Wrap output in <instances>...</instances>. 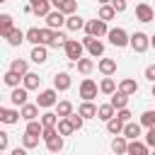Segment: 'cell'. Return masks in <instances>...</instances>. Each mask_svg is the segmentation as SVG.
<instances>
[{
    "label": "cell",
    "mask_w": 155,
    "mask_h": 155,
    "mask_svg": "<svg viewBox=\"0 0 155 155\" xmlns=\"http://www.w3.org/2000/svg\"><path fill=\"white\" fill-rule=\"evenodd\" d=\"M150 46H153V48H155V34H153V36H150Z\"/></svg>",
    "instance_id": "f5cc1de1"
},
{
    "label": "cell",
    "mask_w": 155,
    "mask_h": 155,
    "mask_svg": "<svg viewBox=\"0 0 155 155\" xmlns=\"http://www.w3.org/2000/svg\"><path fill=\"white\" fill-rule=\"evenodd\" d=\"M19 116H22V114H19L17 109H5V107L0 109V121H2V124H17Z\"/></svg>",
    "instance_id": "2e32d148"
},
{
    "label": "cell",
    "mask_w": 155,
    "mask_h": 155,
    "mask_svg": "<svg viewBox=\"0 0 155 155\" xmlns=\"http://www.w3.org/2000/svg\"><path fill=\"white\" fill-rule=\"evenodd\" d=\"M82 46L90 51V56H92V58H97V56H102V53H104V44H102L99 39H94V36H85V39H82Z\"/></svg>",
    "instance_id": "52a82bcc"
},
{
    "label": "cell",
    "mask_w": 155,
    "mask_h": 155,
    "mask_svg": "<svg viewBox=\"0 0 155 155\" xmlns=\"http://www.w3.org/2000/svg\"><path fill=\"white\" fill-rule=\"evenodd\" d=\"M85 31H87V36H94V39H99V36H107L109 34V29H107V22L104 19H90L87 24H85Z\"/></svg>",
    "instance_id": "6da1fadb"
},
{
    "label": "cell",
    "mask_w": 155,
    "mask_h": 155,
    "mask_svg": "<svg viewBox=\"0 0 155 155\" xmlns=\"http://www.w3.org/2000/svg\"><path fill=\"white\" fill-rule=\"evenodd\" d=\"M97 109H99V107H94L92 102H82L80 109H78V114H80L82 119H97Z\"/></svg>",
    "instance_id": "9a60e30c"
},
{
    "label": "cell",
    "mask_w": 155,
    "mask_h": 155,
    "mask_svg": "<svg viewBox=\"0 0 155 155\" xmlns=\"http://www.w3.org/2000/svg\"><path fill=\"white\" fill-rule=\"evenodd\" d=\"M63 2H65V0H51V5H53L56 10H61V5H63Z\"/></svg>",
    "instance_id": "f907efd6"
},
{
    "label": "cell",
    "mask_w": 155,
    "mask_h": 155,
    "mask_svg": "<svg viewBox=\"0 0 155 155\" xmlns=\"http://www.w3.org/2000/svg\"><path fill=\"white\" fill-rule=\"evenodd\" d=\"M109 44L111 46H116V48H124V46H128L131 44V36L126 34V29H121V27H116V29H109Z\"/></svg>",
    "instance_id": "7a4b0ae2"
},
{
    "label": "cell",
    "mask_w": 155,
    "mask_h": 155,
    "mask_svg": "<svg viewBox=\"0 0 155 155\" xmlns=\"http://www.w3.org/2000/svg\"><path fill=\"white\" fill-rule=\"evenodd\" d=\"M109 104H111L116 111H121V109H126V104H128V94H124V92H114L111 99H109Z\"/></svg>",
    "instance_id": "4fadbf2b"
},
{
    "label": "cell",
    "mask_w": 155,
    "mask_h": 155,
    "mask_svg": "<svg viewBox=\"0 0 155 155\" xmlns=\"http://www.w3.org/2000/svg\"><path fill=\"white\" fill-rule=\"evenodd\" d=\"M7 140H10V138H7V133H5V131H0V153H5V150H7Z\"/></svg>",
    "instance_id": "f6af8a7d"
},
{
    "label": "cell",
    "mask_w": 155,
    "mask_h": 155,
    "mask_svg": "<svg viewBox=\"0 0 155 155\" xmlns=\"http://www.w3.org/2000/svg\"><path fill=\"white\" fill-rule=\"evenodd\" d=\"M128 155H150V150H148L145 140L143 143L140 140H128Z\"/></svg>",
    "instance_id": "ac0fdd59"
},
{
    "label": "cell",
    "mask_w": 155,
    "mask_h": 155,
    "mask_svg": "<svg viewBox=\"0 0 155 155\" xmlns=\"http://www.w3.org/2000/svg\"><path fill=\"white\" fill-rule=\"evenodd\" d=\"M145 78H148V80H150V82H155V63H153V65H148V68H145Z\"/></svg>",
    "instance_id": "7dc6e473"
},
{
    "label": "cell",
    "mask_w": 155,
    "mask_h": 155,
    "mask_svg": "<svg viewBox=\"0 0 155 155\" xmlns=\"http://www.w3.org/2000/svg\"><path fill=\"white\" fill-rule=\"evenodd\" d=\"M145 145H148V148H155V126L148 128V133H145Z\"/></svg>",
    "instance_id": "7bdbcfd3"
},
{
    "label": "cell",
    "mask_w": 155,
    "mask_h": 155,
    "mask_svg": "<svg viewBox=\"0 0 155 155\" xmlns=\"http://www.w3.org/2000/svg\"><path fill=\"white\" fill-rule=\"evenodd\" d=\"M58 121H61V116H58L56 111H46V114H41V124H44V128H56Z\"/></svg>",
    "instance_id": "603a6c76"
},
{
    "label": "cell",
    "mask_w": 155,
    "mask_h": 155,
    "mask_svg": "<svg viewBox=\"0 0 155 155\" xmlns=\"http://www.w3.org/2000/svg\"><path fill=\"white\" fill-rule=\"evenodd\" d=\"M24 39H27V34H24L22 29H12L10 36H7V44H10V46H19Z\"/></svg>",
    "instance_id": "83f0119b"
},
{
    "label": "cell",
    "mask_w": 155,
    "mask_h": 155,
    "mask_svg": "<svg viewBox=\"0 0 155 155\" xmlns=\"http://www.w3.org/2000/svg\"><path fill=\"white\" fill-rule=\"evenodd\" d=\"M61 12H63L65 17H73V15L78 12V2H75V0H65V2L61 5Z\"/></svg>",
    "instance_id": "f35d334b"
},
{
    "label": "cell",
    "mask_w": 155,
    "mask_h": 155,
    "mask_svg": "<svg viewBox=\"0 0 155 155\" xmlns=\"http://www.w3.org/2000/svg\"><path fill=\"white\" fill-rule=\"evenodd\" d=\"M27 87H15L12 90V94H10V99H12V104H17V107H24L27 104Z\"/></svg>",
    "instance_id": "7c38bea8"
},
{
    "label": "cell",
    "mask_w": 155,
    "mask_h": 155,
    "mask_svg": "<svg viewBox=\"0 0 155 155\" xmlns=\"http://www.w3.org/2000/svg\"><path fill=\"white\" fill-rule=\"evenodd\" d=\"M68 119H70V124H73V128H75V131H80V128H82V116H80V114H70Z\"/></svg>",
    "instance_id": "b9f144b4"
},
{
    "label": "cell",
    "mask_w": 155,
    "mask_h": 155,
    "mask_svg": "<svg viewBox=\"0 0 155 155\" xmlns=\"http://www.w3.org/2000/svg\"><path fill=\"white\" fill-rule=\"evenodd\" d=\"M22 145L29 150V148H36L39 145V136H31V133H24L22 136Z\"/></svg>",
    "instance_id": "60d3db41"
},
{
    "label": "cell",
    "mask_w": 155,
    "mask_h": 155,
    "mask_svg": "<svg viewBox=\"0 0 155 155\" xmlns=\"http://www.w3.org/2000/svg\"><path fill=\"white\" fill-rule=\"evenodd\" d=\"M56 114H58L61 119H68V116L73 114V104H70L68 99H63V102H58V107H56Z\"/></svg>",
    "instance_id": "f546056e"
},
{
    "label": "cell",
    "mask_w": 155,
    "mask_h": 155,
    "mask_svg": "<svg viewBox=\"0 0 155 155\" xmlns=\"http://www.w3.org/2000/svg\"><path fill=\"white\" fill-rule=\"evenodd\" d=\"M63 51H65V58H70L73 63H78V61L82 58V51H85V46H82V41L68 39V41H65V46H63Z\"/></svg>",
    "instance_id": "3957f363"
},
{
    "label": "cell",
    "mask_w": 155,
    "mask_h": 155,
    "mask_svg": "<svg viewBox=\"0 0 155 155\" xmlns=\"http://www.w3.org/2000/svg\"><path fill=\"white\" fill-rule=\"evenodd\" d=\"M99 73L107 75V78L114 75V73H116V61H114V58H102V61H99Z\"/></svg>",
    "instance_id": "ffe728a7"
},
{
    "label": "cell",
    "mask_w": 155,
    "mask_h": 155,
    "mask_svg": "<svg viewBox=\"0 0 155 155\" xmlns=\"http://www.w3.org/2000/svg\"><path fill=\"white\" fill-rule=\"evenodd\" d=\"M22 82H24V87H27V90H36V87H39V82H41V78H39L36 73H27Z\"/></svg>",
    "instance_id": "1f68e13d"
},
{
    "label": "cell",
    "mask_w": 155,
    "mask_h": 155,
    "mask_svg": "<svg viewBox=\"0 0 155 155\" xmlns=\"http://www.w3.org/2000/svg\"><path fill=\"white\" fill-rule=\"evenodd\" d=\"M97 17H99V19H104V22H109V19H114V17H116V10H114L111 5H102Z\"/></svg>",
    "instance_id": "836d02e7"
},
{
    "label": "cell",
    "mask_w": 155,
    "mask_h": 155,
    "mask_svg": "<svg viewBox=\"0 0 155 155\" xmlns=\"http://www.w3.org/2000/svg\"><path fill=\"white\" fill-rule=\"evenodd\" d=\"M65 22H68V17H65L61 10H53V12L46 17V27H48V29H61Z\"/></svg>",
    "instance_id": "9c48e42d"
},
{
    "label": "cell",
    "mask_w": 155,
    "mask_h": 155,
    "mask_svg": "<svg viewBox=\"0 0 155 155\" xmlns=\"http://www.w3.org/2000/svg\"><path fill=\"white\" fill-rule=\"evenodd\" d=\"M85 19L82 17H78V15H73V17H68V22H65V27L70 29V31H78V29H85Z\"/></svg>",
    "instance_id": "4316f807"
},
{
    "label": "cell",
    "mask_w": 155,
    "mask_h": 155,
    "mask_svg": "<svg viewBox=\"0 0 155 155\" xmlns=\"http://www.w3.org/2000/svg\"><path fill=\"white\" fill-rule=\"evenodd\" d=\"M138 124H140V126H145V128H153V126H155V111H150V109H148V111H143Z\"/></svg>",
    "instance_id": "8d00e7d4"
},
{
    "label": "cell",
    "mask_w": 155,
    "mask_h": 155,
    "mask_svg": "<svg viewBox=\"0 0 155 155\" xmlns=\"http://www.w3.org/2000/svg\"><path fill=\"white\" fill-rule=\"evenodd\" d=\"M136 53H145L148 51V46H150V36L148 34H143V31H136V34H131V44H128Z\"/></svg>",
    "instance_id": "277c9868"
},
{
    "label": "cell",
    "mask_w": 155,
    "mask_h": 155,
    "mask_svg": "<svg viewBox=\"0 0 155 155\" xmlns=\"http://www.w3.org/2000/svg\"><path fill=\"white\" fill-rule=\"evenodd\" d=\"M12 29H15V24H12V17H10V15H0V34L7 39Z\"/></svg>",
    "instance_id": "cb8c5ba5"
},
{
    "label": "cell",
    "mask_w": 155,
    "mask_h": 155,
    "mask_svg": "<svg viewBox=\"0 0 155 155\" xmlns=\"http://www.w3.org/2000/svg\"><path fill=\"white\" fill-rule=\"evenodd\" d=\"M24 133H31V136H44V124L41 121H27V131Z\"/></svg>",
    "instance_id": "d590c367"
},
{
    "label": "cell",
    "mask_w": 155,
    "mask_h": 155,
    "mask_svg": "<svg viewBox=\"0 0 155 155\" xmlns=\"http://www.w3.org/2000/svg\"><path fill=\"white\" fill-rule=\"evenodd\" d=\"M124 126H126V124H124V121H119L116 116H114L111 121H107V131H109V133H114V136H121V133H124Z\"/></svg>",
    "instance_id": "4dcf8cb0"
},
{
    "label": "cell",
    "mask_w": 155,
    "mask_h": 155,
    "mask_svg": "<svg viewBox=\"0 0 155 155\" xmlns=\"http://www.w3.org/2000/svg\"><path fill=\"white\" fill-rule=\"evenodd\" d=\"M46 148H48V153H51V155H58V153L63 150V136L58 133V136L48 138V140H46Z\"/></svg>",
    "instance_id": "7402d4cb"
},
{
    "label": "cell",
    "mask_w": 155,
    "mask_h": 155,
    "mask_svg": "<svg viewBox=\"0 0 155 155\" xmlns=\"http://www.w3.org/2000/svg\"><path fill=\"white\" fill-rule=\"evenodd\" d=\"M53 87H56L58 92L70 90V75H68V73H56V78H53Z\"/></svg>",
    "instance_id": "30bf717a"
},
{
    "label": "cell",
    "mask_w": 155,
    "mask_h": 155,
    "mask_svg": "<svg viewBox=\"0 0 155 155\" xmlns=\"http://www.w3.org/2000/svg\"><path fill=\"white\" fill-rule=\"evenodd\" d=\"M75 128H73V124H70V119H61L58 121V133L61 136H70Z\"/></svg>",
    "instance_id": "ab89813d"
},
{
    "label": "cell",
    "mask_w": 155,
    "mask_h": 155,
    "mask_svg": "<svg viewBox=\"0 0 155 155\" xmlns=\"http://www.w3.org/2000/svg\"><path fill=\"white\" fill-rule=\"evenodd\" d=\"M80 97H82L85 102H92V99L97 97V82L90 80V78H85V80L80 82Z\"/></svg>",
    "instance_id": "8992f818"
},
{
    "label": "cell",
    "mask_w": 155,
    "mask_h": 155,
    "mask_svg": "<svg viewBox=\"0 0 155 155\" xmlns=\"http://www.w3.org/2000/svg\"><path fill=\"white\" fill-rule=\"evenodd\" d=\"M10 70H12V73H17V75H22V78H24V75H27V73H29V65H27V61H22V58H15V61H12V63H10Z\"/></svg>",
    "instance_id": "d4e9b609"
},
{
    "label": "cell",
    "mask_w": 155,
    "mask_h": 155,
    "mask_svg": "<svg viewBox=\"0 0 155 155\" xmlns=\"http://www.w3.org/2000/svg\"><path fill=\"white\" fill-rule=\"evenodd\" d=\"M41 2H48V0H29V5H31V7H36V5H41Z\"/></svg>",
    "instance_id": "816d5d0a"
},
{
    "label": "cell",
    "mask_w": 155,
    "mask_h": 155,
    "mask_svg": "<svg viewBox=\"0 0 155 155\" xmlns=\"http://www.w3.org/2000/svg\"><path fill=\"white\" fill-rule=\"evenodd\" d=\"M36 104H39V109H48V107L58 104V90H56V87H51V90H44V92L36 97Z\"/></svg>",
    "instance_id": "5b68a950"
},
{
    "label": "cell",
    "mask_w": 155,
    "mask_h": 155,
    "mask_svg": "<svg viewBox=\"0 0 155 155\" xmlns=\"http://www.w3.org/2000/svg\"><path fill=\"white\" fill-rule=\"evenodd\" d=\"M153 97H155V82H153Z\"/></svg>",
    "instance_id": "11a10c76"
},
{
    "label": "cell",
    "mask_w": 155,
    "mask_h": 155,
    "mask_svg": "<svg viewBox=\"0 0 155 155\" xmlns=\"http://www.w3.org/2000/svg\"><path fill=\"white\" fill-rule=\"evenodd\" d=\"M99 92H104V94H114V92H116V82H114V78H104V80L99 82Z\"/></svg>",
    "instance_id": "d6a6232c"
},
{
    "label": "cell",
    "mask_w": 155,
    "mask_h": 155,
    "mask_svg": "<svg viewBox=\"0 0 155 155\" xmlns=\"http://www.w3.org/2000/svg\"><path fill=\"white\" fill-rule=\"evenodd\" d=\"M124 138H128V140H138V136H140V124H133V121H128L126 126H124V133H121Z\"/></svg>",
    "instance_id": "e0dca14e"
},
{
    "label": "cell",
    "mask_w": 155,
    "mask_h": 155,
    "mask_svg": "<svg viewBox=\"0 0 155 155\" xmlns=\"http://www.w3.org/2000/svg\"><path fill=\"white\" fill-rule=\"evenodd\" d=\"M150 155H155V153H150Z\"/></svg>",
    "instance_id": "6f0895ef"
},
{
    "label": "cell",
    "mask_w": 155,
    "mask_h": 155,
    "mask_svg": "<svg viewBox=\"0 0 155 155\" xmlns=\"http://www.w3.org/2000/svg\"><path fill=\"white\" fill-rule=\"evenodd\" d=\"M99 2H102V5H111V0H99Z\"/></svg>",
    "instance_id": "db71d44e"
},
{
    "label": "cell",
    "mask_w": 155,
    "mask_h": 155,
    "mask_svg": "<svg viewBox=\"0 0 155 155\" xmlns=\"http://www.w3.org/2000/svg\"><path fill=\"white\" fill-rule=\"evenodd\" d=\"M111 150H114L116 155H128V138L116 136V138L111 140Z\"/></svg>",
    "instance_id": "8fae6325"
},
{
    "label": "cell",
    "mask_w": 155,
    "mask_h": 155,
    "mask_svg": "<svg viewBox=\"0 0 155 155\" xmlns=\"http://www.w3.org/2000/svg\"><path fill=\"white\" fill-rule=\"evenodd\" d=\"M75 65H78V70H80L82 75H90V73H92V68H94L92 58H80V61H78Z\"/></svg>",
    "instance_id": "e575fe53"
},
{
    "label": "cell",
    "mask_w": 155,
    "mask_h": 155,
    "mask_svg": "<svg viewBox=\"0 0 155 155\" xmlns=\"http://www.w3.org/2000/svg\"><path fill=\"white\" fill-rule=\"evenodd\" d=\"M111 7H114L116 12H124V10H126V0H111Z\"/></svg>",
    "instance_id": "bcb514c9"
},
{
    "label": "cell",
    "mask_w": 155,
    "mask_h": 155,
    "mask_svg": "<svg viewBox=\"0 0 155 155\" xmlns=\"http://www.w3.org/2000/svg\"><path fill=\"white\" fill-rule=\"evenodd\" d=\"M53 136H58V128H44V140H48Z\"/></svg>",
    "instance_id": "c3c4849f"
},
{
    "label": "cell",
    "mask_w": 155,
    "mask_h": 155,
    "mask_svg": "<svg viewBox=\"0 0 155 155\" xmlns=\"http://www.w3.org/2000/svg\"><path fill=\"white\" fill-rule=\"evenodd\" d=\"M136 19H138V22H153V19H155L153 7L145 5V2H138V5H136Z\"/></svg>",
    "instance_id": "ba28073f"
},
{
    "label": "cell",
    "mask_w": 155,
    "mask_h": 155,
    "mask_svg": "<svg viewBox=\"0 0 155 155\" xmlns=\"http://www.w3.org/2000/svg\"><path fill=\"white\" fill-rule=\"evenodd\" d=\"M0 2H7V0H0Z\"/></svg>",
    "instance_id": "9f6ffc18"
},
{
    "label": "cell",
    "mask_w": 155,
    "mask_h": 155,
    "mask_svg": "<svg viewBox=\"0 0 155 155\" xmlns=\"http://www.w3.org/2000/svg\"><path fill=\"white\" fill-rule=\"evenodd\" d=\"M10 155H27V148H15Z\"/></svg>",
    "instance_id": "681fc988"
},
{
    "label": "cell",
    "mask_w": 155,
    "mask_h": 155,
    "mask_svg": "<svg viewBox=\"0 0 155 155\" xmlns=\"http://www.w3.org/2000/svg\"><path fill=\"white\" fill-rule=\"evenodd\" d=\"M2 80H5V85H7V87H12V90H15V87H19V80H24V78H22V75H17V73H12V70H7V73L2 75Z\"/></svg>",
    "instance_id": "f1b7e54d"
},
{
    "label": "cell",
    "mask_w": 155,
    "mask_h": 155,
    "mask_svg": "<svg viewBox=\"0 0 155 155\" xmlns=\"http://www.w3.org/2000/svg\"><path fill=\"white\" fill-rule=\"evenodd\" d=\"M19 114H22L24 121H36V116H39V104H24V107L19 109Z\"/></svg>",
    "instance_id": "5bb4252c"
},
{
    "label": "cell",
    "mask_w": 155,
    "mask_h": 155,
    "mask_svg": "<svg viewBox=\"0 0 155 155\" xmlns=\"http://www.w3.org/2000/svg\"><path fill=\"white\" fill-rule=\"evenodd\" d=\"M29 58H31L34 63H39V65H41V63H46V58H48V51H46V46H44V44H41V46H34Z\"/></svg>",
    "instance_id": "d6986e66"
},
{
    "label": "cell",
    "mask_w": 155,
    "mask_h": 155,
    "mask_svg": "<svg viewBox=\"0 0 155 155\" xmlns=\"http://www.w3.org/2000/svg\"><path fill=\"white\" fill-rule=\"evenodd\" d=\"M119 92H124V94H136L138 92V85H136V80H131V78H124L121 82H119Z\"/></svg>",
    "instance_id": "44dd1931"
},
{
    "label": "cell",
    "mask_w": 155,
    "mask_h": 155,
    "mask_svg": "<svg viewBox=\"0 0 155 155\" xmlns=\"http://www.w3.org/2000/svg\"><path fill=\"white\" fill-rule=\"evenodd\" d=\"M116 119L124 121V124H128V121H131V111H128V109H121V111H116Z\"/></svg>",
    "instance_id": "ee69618b"
},
{
    "label": "cell",
    "mask_w": 155,
    "mask_h": 155,
    "mask_svg": "<svg viewBox=\"0 0 155 155\" xmlns=\"http://www.w3.org/2000/svg\"><path fill=\"white\" fill-rule=\"evenodd\" d=\"M27 41H31L34 46H41V29H36V27L27 29Z\"/></svg>",
    "instance_id": "74e56055"
},
{
    "label": "cell",
    "mask_w": 155,
    "mask_h": 155,
    "mask_svg": "<svg viewBox=\"0 0 155 155\" xmlns=\"http://www.w3.org/2000/svg\"><path fill=\"white\" fill-rule=\"evenodd\" d=\"M114 107L111 104H99V109H97V119H102V121H111L114 119Z\"/></svg>",
    "instance_id": "484cf974"
}]
</instances>
